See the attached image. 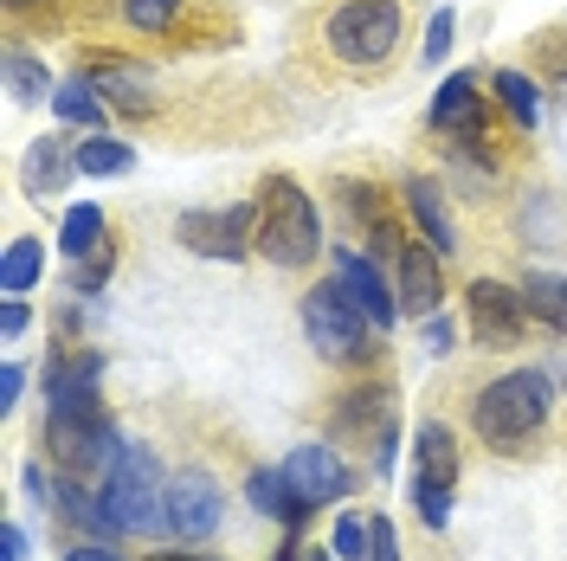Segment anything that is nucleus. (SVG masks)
Wrapping results in <instances>:
<instances>
[{
    "instance_id": "obj_39",
    "label": "nucleus",
    "mask_w": 567,
    "mask_h": 561,
    "mask_svg": "<svg viewBox=\"0 0 567 561\" xmlns=\"http://www.w3.org/2000/svg\"><path fill=\"white\" fill-rule=\"evenodd\" d=\"M155 561H207V555H155Z\"/></svg>"
},
{
    "instance_id": "obj_36",
    "label": "nucleus",
    "mask_w": 567,
    "mask_h": 561,
    "mask_svg": "<svg viewBox=\"0 0 567 561\" xmlns=\"http://www.w3.org/2000/svg\"><path fill=\"white\" fill-rule=\"evenodd\" d=\"M65 561H130V555H116V549H104V542H78Z\"/></svg>"
},
{
    "instance_id": "obj_5",
    "label": "nucleus",
    "mask_w": 567,
    "mask_h": 561,
    "mask_svg": "<svg viewBox=\"0 0 567 561\" xmlns=\"http://www.w3.org/2000/svg\"><path fill=\"white\" fill-rule=\"evenodd\" d=\"M97 497H104L110 517L123 529H136V536L168 529V491H162V465H155L148 446H123V458L110 465V478L97 484Z\"/></svg>"
},
{
    "instance_id": "obj_34",
    "label": "nucleus",
    "mask_w": 567,
    "mask_h": 561,
    "mask_svg": "<svg viewBox=\"0 0 567 561\" xmlns=\"http://www.w3.org/2000/svg\"><path fill=\"white\" fill-rule=\"evenodd\" d=\"M0 561H27V529L0 523Z\"/></svg>"
},
{
    "instance_id": "obj_22",
    "label": "nucleus",
    "mask_w": 567,
    "mask_h": 561,
    "mask_svg": "<svg viewBox=\"0 0 567 561\" xmlns=\"http://www.w3.org/2000/svg\"><path fill=\"white\" fill-rule=\"evenodd\" d=\"M523 304H529L535 323H548V329H561L567 336V278H555V272H529V278H523Z\"/></svg>"
},
{
    "instance_id": "obj_24",
    "label": "nucleus",
    "mask_w": 567,
    "mask_h": 561,
    "mask_svg": "<svg viewBox=\"0 0 567 561\" xmlns=\"http://www.w3.org/2000/svg\"><path fill=\"white\" fill-rule=\"evenodd\" d=\"M246 497L265 510V517H278V523H303V503L290 497V484H284V471L271 465V471H251V484H246Z\"/></svg>"
},
{
    "instance_id": "obj_29",
    "label": "nucleus",
    "mask_w": 567,
    "mask_h": 561,
    "mask_svg": "<svg viewBox=\"0 0 567 561\" xmlns=\"http://www.w3.org/2000/svg\"><path fill=\"white\" fill-rule=\"evenodd\" d=\"M452 491H458V484H432V478H413V503H420L425 529H445V523H452Z\"/></svg>"
},
{
    "instance_id": "obj_17",
    "label": "nucleus",
    "mask_w": 567,
    "mask_h": 561,
    "mask_svg": "<svg viewBox=\"0 0 567 561\" xmlns=\"http://www.w3.org/2000/svg\"><path fill=\"white\" fill-rule=\"evenodd\" d=\"M52 110H59L65 123H84V130H104L110 98L97 91V78H91V71H78V78H65V84L52 91Z\"/></svg>"
},
{
    "instance_id": "obj_7",
    "label": "nucleus",
    "mask_w": 567,
    "mask_h": 561,
    "mask_svg": "<svg viewBox=\"0 0 567 561\" xmlns=\"http://www.w3.org/2000/svg\"><path fill=\"white\" fill-rule=\"evenodd\" d=\"M175 239L200 258H219V265H246L251 246H258V201H239V207H200L175 220Z\"/></svg>"
},
{
    "instance_id": "obj_32",
    "label": "nucleus",
    "mask_w": 567,
    "mask_h": 561,
    "mask_svg": "<svg viewBox=\"0 0 567 561\" xmlns=\"http://www.w3.org/2000/svg\"><path fill=\"white\" fill-rule=\"evenodd\" d=\"M27 323H33V304H27V297H7V310H0V336L13 343V336H20Z\"/></svg>"
},
{
    "instance_id": "obj_30",
    "label": "nucleus",
    "mask_w": 567,
    "mask_h": 561,
    "mask_svg": "<svg viewBox=\"0 0 567 561\" xmlns=\"http://www.w3.org/2000/svg\"><path fill=\"white\" fill-rule=\"evenodd\" d=\"M452 33H458V13H452V7H439V13H432V27H425V59H432V65H445V59H452Z\"/></svg>"
},
{
    "instance_id": "obj_20",
    "label": "nucleus",
    "mask_w": 567,
    "mask_h": 561,
    "mask_svg": "<svg viewBox=\"0 0 567 561\" xmlns=\"http://www.w3.org/2000/svg\"><path fill=\"white\" fill-rule=\"evenodd\" d=\"M136 169V149L130 142H116V136H104V130H91V136L78 142V175H130Z\"/></svg>"
},
{
    "instance_id": "obj_38",
    "label": "nucleus",
    "mask_w": 567,
    "mask_h": 561,
    "mask_svg": "<svg viewBox=\"0 0 567 561\" xmlns=\"http://www.w3.org/2000/svg\"><path fill=\"white\" fill-rule=\"evenodd\" d=\"M27 7H33V0H7V13H27Z\"/></svg>"
},
{
    "instance_id": "obj_11",
    "label": "nucleus",
    "mask_w": 567,
    "mask_h": 561,
    "mask_svg": "<svg viewBox=\"0 0 567 561\" xmlns=\"http://www.w3.org/2000/svg\"><path fill=\"white\" fill-rule=\"evenodd\" d=\"M168 529H175L181 542H207L213 529H219V478L213 471H175L168 478Z\"/></svg>"
},
{
    "instance_id": "obj_16",
    "label": "nucleus",
    "mask_w": 567,
    "mask_h": 561,
    "mask_svg": "<svg viewBox=\"0 0 567 561\" xmlns=\"http://www.w3.org/2000/svg\"><path fill=\"white\" fill-rule=\"evenodd\" d=\"M413 458H420V471L413 478H432V484H458V439H452V426L425 420L420 439H413Z\"/></svg>"
},
{
    "instance_id": "obj_4",
    "label": "nucleus",
    "mask_w": 567,
    "mask_h": 561,
    "mask_svg": "<svg viewBox=\"0 0 567 561\" xmlns=\"http://www.w3.org/2000/svg\"><path fill=\"white\" fill-rule=\"evenodd\" d=\"M368 310L349 297V284L342 278H322L310 284V297H303V336H310V349L329 361V368H354L361 355H368Z\"/></svg>"
},
{
    "instance_id": "obj_33",
    "label": "nucleus",
    "mask_w": 567,
    "mask_h": 561,
    "mask_svg": "<svg viewBox=\"0 0 567 561\" xmlns=\"http://www.w3.org/2000/svg\"><path fill=\"white\" fill-rule=\"evenodd\" d=\"M368 561H400V536H393L388 517H374V549H368Z\"/></svg>"
},
{
    "instance_id": "obj_19",
    "label": "nucleus",
    "mask_w": 567,
    "mask_h": 561,
    "mask_svg": "<svg viewBox=\"0 0 567 561\" xmlns=\"http://www.w3.org/2000/svg\"><path fill=\"white\" fill-rule=\"evenodd\" d=\"M104 239H110V220H104V207H97V201L71 207L65 226H59V252H65V258H91Z\"/></svg>"
},
{
    "instance_id": "obj_21",
    "label": "nucleus",
    "mask_w": 567,
    "mask_h": 561,
    "mask_svg": "<svg viewBox=\"0 0 567 561\" xmlns=\"http://www.w3.org/2000/svg\"><path fill=\"white\" fill-rule=\"evenodd\" d=\"M91 78H97V91H104L116 110H130V116H148V104H142V71L136 65H116V59H91Z\"/></svg>"
},
{
    "instance_id": "obj_6",
    "label": "nucleus",
    "mask_w": 567,
    "mask_h": 561,
    "mask_svg": "<svg viewBox=\"0 0 567 561\" xmlns=\"http://www.w3.org/2000/svg\"><path fill=\"white\" fill-rule=\"evenodd\" d=\"M45 458L71 471V478H97L104 484L110 465L123 458V439L110 420H78V414H52L45 420Z\"/></svg>"
},
{
    "instance_id": "obj_37",
    "label": "nucleus",
    "mask_w": 567,
    "mask_h": 561,
    "mask_svg": "<svg viewBox=\"0 0 567 561\" xmlns=\"http://www.w3.org/2000/svg\"><path fill=\"white\" fill-rule=\"evenodd\" d=\"M329 555H336V549H329ZM329 555H322V549H303V555L290 549V555H278V561H329Z\"/></svg>"
},
{
    "instance_id": "obj_1",
    "label": "nucleus",
    "mask_w": 567,
    "mask_h": 561,
    "mask_svg": "<svg viewBox=\"0 0 567 561\" xmlns=\"http://www.w3.org/2000/svg\"><path fill=\"white\" fill-rule=\"evenodd\" d=\"M548 407H555L548 375H535V368H509V375H496L491 387H477V400H471V426H477V439H484L491 452H516V446H529L535 432L548 426Z\"/></svg>"
},
{
    "instance_id": "obj_14",
    "label": "nucleus",
    "mask_w": 567,
    "mask_h": 561,
    "mask_svg": "<svg viewBox=\"0 0 567 561\" xmlns=\"http://www.w3.org/2000/svg\"><path fill=\"white\" fill-rule=\"evenodd\" d=\"M400 201L413 207V220H420L425 246H439L445 258L458 252V226H452V213H445V187L432 175H406V187H400Z\"/></svg>"
},
{
    "instance_id": "obj_26",
    "label": "nucleus",
    "mask_w": 567,
    "mask_h": 561,
    "mask_svg": "<svg viewBox=\"0 0 567 561\" xmlns=\"http://www.w3.org/2000/svg\"><path fill=\"white\" fill-rule=\"evenodd\" d=\"M7 91H13V104H45L52 71L39 65L33 52H7Z\"/></svg>"
},
{
    "instance_id": "obj_18",
    "label": "nucleus",
    "mask_w": 567,
    "mask_h": 561,
    "mask_svg": "<svg viewBox=\"0 0 567 561\" xmlns=\"http://www.w3.org/2000/svg\"><path fill=\"white\" fill-rule=\"evenodd\" d=\"M71 175H78V149H65V142H33L27 149V194H59Z\"/></svg>"
},
{
    "instance_id": "obj_8",
    "label": "nucleus",
    "mask_w": 567,
    "mask_h": 561,
    "mask_svg": "<svg viewBox=\"0 0 567 561\" xmlns=\"http://www.w3.org/2000/svg\"><path fill=\"white\" fill-rule=\"evenodd\" d=\"M464 310H471V336H477L484 349H516L523 329H529L523 290H509V284H496V278L471 284V290H464Z\"/></svg>"
},
{
    "instance_id": "obj_3",
    "label": "nucleus",
    "mask_w": 567,
    "mask_h": 561,
    "mask_svg": "<svg viewBox=\"0 0 567 561\" xmlns=\"http://www.w3.org/2000/svg\"><path fill=\"white\" fill-rule=\"evenodd\" d=\"M322 45L354 71H381L400 45V0H342L322 20Z\"/></svg>"
},
{
    "instance_id": "obj_13",
    "label": "nucleus",
    "mask_w": 567,
    "mask_h": 561,
    "mask_svg": "<svg viewBox=\"0 0 567 561\" xmlns=\"http://www.w3.org/2000/svg\"><path fill=\"white\" fill-rule=\"evenodd\" d=\"M432 130H445V136H458V142H484V98H477V78H471V71H458V78L439 84V98H432Z\"/></svg>"
},
{
    "instance_id": "obj_27",
    "label": "nucleus",
    "mask_w": 567,
    "mask_h": 561,
    "mask_svg": "<svg viewBox=\"0 0 567 561\" xmlns=\"http://www.w3.org/2000/svg\"><path fill=\"white\" fill-rule=\"evenodd\" d=\"M181 7H187V0H123V20H130L136 33H168L181 20Z\"/></svg>"
},
{
    "instance_id": "obj_28",
    "label": "nucleus",
    "mask_w": 567,
    "mask_h": 561,
    "mask_svg": "<svg viewBox=\"0 0 567 561\" xmlns=\"http://www.w3.org/2000/svg\"><path fill=\"white\" fill-rule=\"evenodd\" d=\"M329 549H336V555L342 561H368V549H374V517H342V523H336V542H329Z\"/></svg>"
},
{
    "instance_id": "obj_31",
    "label": "nucleus",
    "mask_w": 567,
    "mask_h": 561,
    "mask_svg": "<svg viewBox=\"0 0 567 561\" xmlns=\"http://www.w3.org/2000/svg\"><path fill=\"white\" fill-rule=\"evenodd\" d=\"M20 387H27V368H20V361H7V368H0V414H13V407H20Z\"/></svg>"
},
{
    "instance_id": "obj_23",
    "label": "nucleus",
    "mask_w": 567,
    "mask_h": 561,
    "mask_svg": "<svg viewBox=\"0 0 567 561\" xmlns=\"http://www.w3.org/2000/svg\"><path fill=\"white\" fill-rule=\"evenodd\" d=\"M491 91H496V110L516 123V130H535V116H542V104H535V84L523 78V71H496L491 78Z\"/></svg>"
},
{
    "instance_id": "obj_12",
    "label": "nucleus",
    "mask_w": 567,
    "mask_h": 561,
    "mask_svg": "<svg viewBox=\"0 0 567 561\" xmlns=\"http://www.w3.org/2000/svg\"><path fill=\"white\" fill-rule=\"evenodd\" d=\"M336 278L349 284V297L368 310V323L374 329H393V316H400V297H393V284L381 278V265L368 258V252H354V246H342L336 252Z\"/></svg>"
},
{
    "instance_id": "obj_25",
    "label": "nucleus",
    "mask_w": 567,
    "mask_h": 561,
    "mask_svg": "<svg viewBox=\"0 0 567 561\" xmlns=\"http://www.w3.org/2000/svg\"><path fill=\"white\" fill-rule=\"evenodd\" d=\"M39 278H45V246H39V239H13V246H7V265H0L7 297H27Z\"/></svg>"
},
{
    "instance_id": "obj_15",
    "label": "nucleus",
    "mask_w": 567,
    "mask_h": 561,
    "mask_svg": "<svg viewBox=\"0 0 567 561\" xmlns=\"http://www.w3.org/2000/svg\"><path fill=\"white\" fill-rule=\"evenodd\" d=\"M104 381V355L97 349H71L45 368V407H65V400H91Z\"/></svg>"
},
{
    "instance_id": "obj_2",
    "label": "nucleus",
    "mask_w": 567,
    "mask_h": 561,
    "mask_svg": "<svg viewBox=\"0 0 567 561\" xmlns=\"http://www.w3.org/2000/svg\"><path fill=\"white\" fill-rule=\"evenodd\" d=\"M317 252H322L317 201L290 175H265V187H258V258L297 272V265H317Z\"/></svg>"
},
{
    "instance_id": "obj_10",
    "label": "nucleus",
    "mask_w": 567,
    "mask_h": 561,
    "mask_svg": "<svg viewBox=\"0 0 567 561\" xmlns=\"http://www.w3.org/2000/svg\"><path fill=\"white\" fill-rule=\"evenodd\" d=\"M284 484H290V497L303 503V510H317V503H336V497H349L354 471L342 465V458L329 452V446H297V452L278 465Z\"/></svg>"
},
{
    "instance_id": "obj_35",
    "label": "nucleus",
    "mask_w": 567,
    "mask_h": 561,
    "mask_svg": "<svg viewBox=\"0 0 567 561\" xmlns=\"http://www.w3.org/2000/svg\"><path fill=\"white\" fill-rule=\"evenodd\" d=\"M452 343H458V336H452V323L425 316V349H432V355H452Z\"/></svg>"
},
{
    "instance_id": "obj_9",
    "label": "nucleus",
    "mask_w": 567,
    "mask_h": 561,
    "mask_svg": "<svg viewBox=\"0 0 567 561\" xmlns=\"http://www.w3.org/2000/svg\"><path fill=\"white\" fill-rule=\"evenodd\" d=\"M439 258H445V252L420 246V239H406V246L388 258L400 316H439V304H445V265H439Z\"/></svg>"
}]
</instances>
